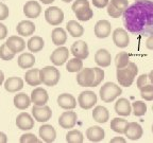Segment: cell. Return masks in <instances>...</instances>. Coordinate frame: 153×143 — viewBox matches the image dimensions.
Segmentation results:
<instances>
[{
    "instance_id": "cell-1",
    "label": "cell",
    "mask_w": 153,
    "mask_h": 143,
    "mask_svg": "<svg viewBox=\"0 0 153 143\" xmlns=\"http://www.w3.org/2000/svg\"><path fill=\"white\" fill-rule=\"evenodd\" d=\"M123 24L131 33L139 35L153 34V2L138 0L122 13Z\"/></svg>"
},
{
    "instance_id": "cell-2",
    "label": "cell",
    "mask_w": 153,
    "mask_h": 143,
    "mask_svg": "<svg viewBox=\"0 0 153 143\" xmlns=\"http://www.w3.org/2000/svg\"><path fill=\"white\" fill-rule=\"evenodd\" d=\"M137 72H138V68H137L136 64L131 62H129V64L123 68L117 69L116 76H117V81L119 85L123 86V87H130L133 84Z\"/></svg>"
},
{
    "instance_id": "cell-3",
    "label": "cell",
    "mask_w": 153,
    "mask_h": 143,
    "mask_svg": "<svg viewBox=\"0 0 153 143\" xmlns=\"http://www.w3.org/2000/svg\"><path fill=\"white\" fill-rule=\"evenodd\" d=\"M100 98L103 102L111 103L115 101L122 93V90L119 86L112 82H108L100 88Z\"/></svg>"
},
{
    "instance_id": "cell-4",
    "label": "cell",
    "mask_w": 153,
    "mask_h": 143,
    "mask_svg": "<svg viewBox=\"0 0 153 143\" xmlns=\"http://www.w3.org/2000/svg\"><path fill=\"white\" fill-rule=\"evenodd\" d=\"M39 76H41L42 84H45L49 87H53L59 83L61 74L55 67L47 66L43 69H39Z\"/></svg>"
},
{
    "instance_id": "cell-5",
    "label": "cell",
    "mask_w": 153,
    "mask_h": 143,
    "mask_svg": "<svg viewBox=\"0 0 153 143\" xmlns=\"http://www.w3.org/2000/svg\"><path fill=\"white\" fill-rule=\"evenodd\" d=\"M45 19L50 26H59L64 20V12L60 7H50L45 11Z\"/></svg>"
},
{
    "instance_id": "cell-6",
    "label": "cell",
    "mask_w": 153,
    "mask_h": 143,
    "mask_svg": "<svg viewBox=\"0 0 153 143\" xmlns=\"http://www.w3.org/2000/svg\"><path fill=\"white\" fill-rule=\"evenodd\" d=\"M32 116H33V119L37 122L45 123L51 119L52 111H51V108L47 105H43V106L34 105L32 108Z\"/></svg>"
},
{
    "instance_id": "cell-7",
    "label": "cell",
    "mask_w": 153,
    "mask_h": 143,
    "mask_svg": "<svg viewBox=\"0 0 153 143\" xmlns=\"http://www.w3.org/2000/svg\"><path fill=\"white\" fill-rule=\"evenodd\" d=\"M95 81V71L93 68H82L76 75V83L81 87H91Z\"/></svg>"
},
{
    "instance_id": "cell-8",
    "label": "cell",
    "mask_w": 153,
    "mask_h": 143,
    "mask_svg": "<svg viewBox=\"0 0 153 143\" xmlns=\"http://www.w3.org/2000/svg\"><path fill=\"white\" fill-rule=\"evenodd\" d=\"M78 103L82 109H91L97 103V95L93 91H83L78 97Z\"/></svg>"
},
{
    "instance_id": "cell-9",
    "label": "cell",
    "mask_w": 153,
    "mask_h": 143,
    "mask_svg": "<svg viewBox=\"0 0 153 143\" xmlns=\"http://www.w3.org/2000/svg\"><path fill=\"white\" fill-rule=\"evenodd\" d=\"M68 57H69L68 48L60 46V47L55 49L52 52V54L50 56V60L55 66H62V65H64L68 60Z\"/></svg>"
},
{
    "instance_id": "cell-10",
    "label": "cell",
    "mask_w": 153,
    "mask_h": 143,
    "mask_svg": "<svg viewBox=\"0 0 153 143\" xmlns=\"http://www.w3.org/2000/svg\"><path fill=\"white\" fill-rule=\"evenodd\" d=\"M78 116L74 111H64L59 118V125L64 129L74 128L76 124Z\"/></svg>"
},
{
    "instance_id": "cell-11",
    "label": "cell",
    "mask_w": 153,
    "mask_h": 143,
    "mask_svg": "<svg viewBox=\"0 0 153 143\" xmlns=\"http://www.w3.org/2000/svg\"><path fill=\"white\" fill-rule=\"evenodd\" d=\"M70 52L76 58L80 60H85L88 57L89 51H88V46L85 41H78L76 43H72L71 48H70Z\"/></svg>"
},
{
    "instance_id": "cell-12",
    "label": "cell",
    "mask_w": 153,
    "mask_h": 143,
    "mask_svg": "<svg viewBox=\"0 0 153 143\" xmlns=\"http://www.w3.org/2000/svg\"><path fill=\"white\" fill-rule=\"evenodd\" d=\"M16 126L20 130H30L34 127V119L28 112H20L16 118Z\"/></svg>"
},
{
    "instance_id": "cell-13",
    "label": "cell",
    "mask_w": 153,
    "mask_h": 143,
    "mask_svg": "<svg viewBox=\"0 0 153 143\" xmlns=\"http://www.w3.org/2000/svg\"><path fill=\"white\" fill-rule=\"evenodd\" d=\"M31 103H33L34 105H37V106H43L46 105L49 100V95L48 92L42 87H36L33 89V91L31 92Z\"/></svg>"
},
{
    "instance_id": "cell-14",
    "label": "cell",
    "mask_w": 153,
    "mask_h": 143,
    "mask_svg": "<svg viewBox=\"0 0 153 143\" xmlns=\"http://www.w3.org/2000/svg\"><path fill=\"white\" fill-rule=\"evenodd\" d=\"M113 41L118 48H126L130 43V37L128 32L122 28L116 29L113 32Z\"/></svg>"
},
{
    "instance_id": "cell-15",
    "label": "cell",
    "mask_w": 153,
    "mask_h": 143,
    "mask_svg": "<svg viewBox=\"0 0 153 143\" xmlns=\"http://www.w3.org/2000/svg\"><path fill=\"white\" fill-rule=\"evenodd\" d=\"M5 45L15 54L22 52L26 49V41L22 36H10L5 41Z\"/></svg>"
},
{
    "instance_id": "cell-16",
    "label": "cell",
    "mask_w": 153,
    "mask_h": 143,
    "mask_svg": "<svg viewBox=\"0 0 153 143\" xmlns=\"http://www.w3.org/2000/svg\"><path fill=\"white\" fill-rule=\"evenodd\" d=\"M42 13V7L37 1L30 0L24 5V14L26 15L27 18L35 19L37 18Z\"/></svg>"
},
{
    "instance_id": "cell-17",
    "label": "cell",
    "mask_w": 153,
    "mask_h": 143,
    "mask_svg": "<svg viewBox=\"0 0 153 143\" xmlns=\"http://www.w3.org/2000/svg\"><path fill=\"white\" fill-rule=\"evenodd\" d=\"M111 31H112V24L108 20H99L95 26L94 29V32H95L96 37L98 38H106L110 36Z\"/></svg>"
},
{
    "instance_id": "cell-18",
    "label": "cell",
    "mask_w": 153,
    "mask_h": 143,
    "mask_svg": "<svg viewBox=\"0 0 153 143\" xmlns=\"http://www.w3.org/2000/svg\"><path fill=\"white\" fill-rule=\"evenodd\" d=\"M143 127L139 125L136 122H130L128 123L127 128H126V131H124V135L130 139V140H138L143 137Z\"/></svg>"
},
{
    "instance_id": "cell-19",
    "label": "cell",
    "mask_w": 153,
    "mask_h": 143,
    "mask_svg": "<svg viewBox=\"0 0 153 143\" xmlns=\"http://www.w3.org/2000/svg\"><path fill=\"white\" fill-rule=\"evenodd\" d=\"M57 104L61 108L65 110L74 109L76 106V100L72 94L69 93H62L57 97Z\"/></svg>"
},
{
    "instance_id": "cell-20",
    "label": "cell",
    "mask_w": 153,
    "mask_h": 143,
    "mask_svg": "<svg viewBox=\"0 0 153 143\" xmlns=\"http://www.w3.org/2000/svg\"><path fill=\"white\" fill-rule=\"evenodd\" d=\"M16 31L18 35H20L22 37H28V36H31L34 34L35 24L31 20H22L17 24Z\"/></svg>"
},
{
    "instance_id": "cell-21",
    "label": "cell",
    "mask_w": 153,
    "mask_h": 143,
    "mask_svg": "<svg viewBox=\"0 0 153 143\" xmlns=\"http://www.w3.org/2000/svg\"><path fill=\"white\" fill-rule=\"evenodd\" d=\"M39 137L42 138V140L45 141L47 143L53 142L56 138V131H55L54 127L50 124H44L39 127Z\"/></svg>"
},
{
    "instance_id": "cell-22",
    "label": "cell",
    "mask_w": 153,
    "mask_h": 143,
    "mask_svg": "<svg viewBox=\"0 0 153 143\" xmlns=\"http://www.w3.org/2000/svg\"><path fill=\"white\" fill-rule=\"evenodd\" d=\"M24 88V80L18 76H12L4 81V89L7 92L14 93Z\"/></svg>"
},
{
    "instance_id": "cell-23",
    "label": "cell",
    "mask_w": 153,
    "mask_h": 143,
    "mask_svg": "<svg viewBox=\"0 0 153 143\" xmlns=\"http://www.w3.org/2000/svg\"><path fill=\"white\" fill-rule=\"evenodd\" d=\"M115 111L121 117H129L132 111L131 103L128 99L121 98L115 103Z\"/></svg>"
},
{
    "instance_id": "cell-24",
    "label": "cell",
    "mask_w": 153,
    "mask_h": 143,
    "mask_svg": "<svg viewBox=\"0 0 153 143\" xmlns=\"http://www.w3.org/2000/svg\"><path fill=\"white\" fill-rule=\"evenodd\" d=\"M95 62L98 66L102 67V68L108 67L112 62L111 53L105 49H99L95 54Z\"/></svg>"
},
{
    "instance_id": "cell-25",
    "label": "cell",
    "mask_w": 153,
    "mask_h": 143,
    "mask_svg": "<svg viewBox=\"0 0 153 143\" xmlns=\"http://www.w3.org/2000/svg\"><path fill=\"white\" fill-rule=\"evenodd\" d=\"M104 130L99 126H91L86 130V137L91 142H100L104 139Z\"/></svg>"
},
{
    "instance_id": "cell-26",
    "label": "cell",
    "mask_w": 153,
    "mask_h": 143,
    "mask_svg": "<svg viewBox=\"0 0 153 143\" xmlns=\"http://www.w3.org/2000/svg\"><path fill=\"white\" fill-rule=\"evenodd\" d=\"M14 106L19 110H25L31 105V99L28 94L24 92L17 93L16 95L14 97Z\"/></svg>"
},
{
    "instance_id": "cell-27",
    "label": "cell",
    "mask_w": 153,
    "mask_h": 143,
    "mask_svg": "<svg viewBox=\"0 0 153 143\" xmlns=\"http://www.w3.org/2000/svg\"><path fill=\"white\" fill-rule=\"evenodd\" d=\"M17 63H18V66L22 69H30L35 64V57L32 53H22L18 56Z\"/></svg>"
},
{
    "instance_id": "cell-28",
    "label": "cell",
    "mask_w": 153,
    "mask_h": 143,
    "mask_svg": "<svg viewBox=\"0 0 153 143\" xmlns=\"http://www.w3.org/2000/svg\"><path fill=\"white\" fill-rule=\"evenodd\" d=\"M25 81L30 86H39L42 84L41 76H39V69H30L25 74Z\"/></svg>"
},
{
    "instance_id": "cell-29",
    "label": "cell",
    "mask_w": 153,
    "mask_h": 143,
    "mask_svg": "<svg viewBox=\"0 0 153 143\" xmlns=\"http://www.w3.org/2000/svg\"><path fill=\"white\" fill-rule=\"evenodd\" d=\"M51 39L55 46H63L67 41V33L63 28H54L51 33Z\"/></svg>"
},
{
    "instance_id": "cell-30",
    "label": "cell",
    "mask_w": 153,
    "mask_h": 143,
    "mask_svg": "<svg viewBox=\"0 0 153 143\" xmlns=\"http://www.w3.org/2000/svg\"><path fill=\"white\" fill-rule=\"evenodd\" d=\"M93 118L98 123H106L110 119V112L104 106H97L93 111Z\"/></svg>"
},
{
    "instance_id": "cell-31",
    "label": "cell",
    "mask_w": 153,
    "mask_h": 143,
    "mask_svg": "<svg viewBox=\"0 0 153 143\" xmlns=\"http://www.w3.org/2000/svg\"><path fill=\"white\" fill-rule=\"evenodd\" d=\"M44 46H45V41L41 36H32L27 43V47H28L30 52H39L43 50Z\"/></svg>"
},
{
    "instance_id": "cell-32",
    "label": "cell",
    "mask_w": 153,
    "mask_h": 143,
    "mask_svg": "<svg viewBox=\"0 0 153 143\" xmlns=\"http://www.w3.org/2000/svg\"><path fill=\"white\" fill-rule=\"evenodd\" d=\"M66 30L72 37H80L84 34V28L76 20H69L67 22Z\"/></svg>"
},
{
    "instance_id": "cell-33",
    "label": "cell",
    "mask_w": 153,
    "mask_h": 143,
    "mask_svg": "<svg viewBox=\"0 0 153 143\" xmlns=\"http://www.w3.org/2000/svg\"><path fill=\"white\" fill-rule=\"evenodd\" d=\"M127 125L128 121L123 118H114L111 121V129L117 133H124Z\"/></svg>"
},
{
    "instance_id": "cell-34",
    "label": "cell",
    "mask_w": 153,
    "mask_h": 143,
    "mask_svg": "<svg viewBox=\"0 0 153 143\" xmlns=\"http://www.w3.org/2000/svg\"><path fill=\"white\" fill-rule=\"evenodd\" d=\"M66 141L69 143H82L84 141L83 133L78 129H71L66 133Z\"/></svg>"
},
{
    "instance_id": "cell-35",
    "label": "cell",
    "mask_w": 153,
    "mask_h": 143,
    "mask_svg": "<svg viewBox=\"0 0 153 143\" xmlns=\"http://www.w3.org/2000/svg\"><path fill=\"white\" fill-rule=\"evenodd\" d=\"M82 68H83V62H82V60L76 58V57H74V58L69 60L66 64V70L68 72H71V73L79 72Z\"/></svg>"
},
{
    "instance_id": "cell-36",
    "label": "cell",
    "mask_w": 153,
    "mask_h": 143,
    "mask_svg": "<svg viewBox=\"0 0 153 143\" xmlns=\"http://www.w3.org/2000/svg\"><path fill=\"white\" fill-rule=\"evenodd\" d=\"M132 111L134 116L136 117H141L147 112V105L143 101H135L132 105Z\"/></svg>"
},
{
    "instance_id": "cell-37",
    "label": "cell",
    "mask_w": 153,
    "mask_h": 143,
    "mask_svg": "<svg viewBox=\"0 0 153 143\" xmlns=\"http://www.w3.org/2000/svg\"><path fill=\"white\" fill-rule=\"evenodd\" d=\"M129 62H130V56L127 52H120L115 57V65H116L117 69L126 67L129 64Z\"/></svg>"
},
{
    "instance_id": "cell-38",
    "label": "cell",
    "mask_w": 153,
    "mask_h": 143,
    "mask_svg": "<svg viewBox=\"0 0 153 143\" xmlns=\"http://www.w3.org/2000/svg\"><path fill=\"white\" fill-rule=\"evenodd\" d=\"M76 14V17L78 20L80 21H88L93 18L94 16V11L91 9V7H86V9H83L79 12L74 13Z\"/></svg>"
},
{
    "instance_id": "cell-39",
    "label": "cell",
    "mask_w": 153,
    "mask_h": 143,
    "mask_svg": "<svg viewBox=\"0 0 153 143\" xmlns=\"http://www.w3.org/2000/svg\"><path fill=\"white\" fill-rule=\"evenodd\" d=\"M15 56V53L10 50L5 43L0 46V58L3 60H11Z\"/></svg>"
},
{
    "instance_id": "cell-40",
    "label": "cell",
    "mask_w": 153,
    "mask_h": 143,
    "mask_svg": "<svg viewBox=\"0 0 153 143\" xmlns=\"http://www.w3.org/2000/svg\"><path fill=\"white\" fill-rule=\"evenodd\" d=\"M140 95L143 100L153 101V84L152 85H145L140 88Z\"/></svg>"
},
{
    "instance_id": "cell-41",
    "label": "cell",
    "mask_w": 153,
    "mask_h": 143,
    "mask_svg": "<svg viewBox=\"0 0 153 143\" xmlns=\"http://www.w3.org/2000/svg\"><path fill=\"white\" fill-rule=\"evenodd\" d=\"M86 7H89V2L88 0H76L72 4L71 9L74 11V13H76L81 11L83 9H86Z\"/></svg>"
},
{
    "instance_id": "cell-42",
    "label": "cell",
    "mask_w": 153,
    "mask_h": 143,
    "mask_svg": "<svg viewBox=\"0 0 153 143\" xmlns=\"http://www.w3.org/2000/svg\"><path fill=\"white\" fill-rule=\"evenodd\" d=\"M95 71V81H94L91 87H96L101 84V82L104 80V70L100 69V68H94Z\"/></svg>"
},
{
    "instance_id": "cell-43",
    "label": "cell",
    "mask_w": 153,
    "mask_h": 143,
    "mask_svg": "<svg viewBox=\"0 0 153 143\" xmlns=\"http://www.w3.org/2000/svg\"><path fill=\"white\" fill-rule=\"evenodd\" d=\"M19 142H22V143H36V142H39V140H38L37 137H36L34 133H24V135L20 137Z\"/></svg>"
},
{
    "instance_id": "cell-44",
    "label": "cell",
    "mask_w": 153,
    "mask_h": 143,
    "mask_svg": "<svg viewBox=\"0 0 153 143\" xmlns=\"http://www.w3.org/2000/svg\"><path fill=\"white\" fill-rule=\"evenodd\" d=\"M110 3H112L116 9L121 11L122 13L127 10L128 7H129V1H128V0H111Z\"/></svg>"
},
{
    "instance_id": "cell-45",
    "label": "cell",
    "mask_w": 153,
    "mask_h": 143,
    "mask_svg": "<svg viewBox=\"0 0 153 143\" xmlns=\"http://www.w3.org/2000/svg\"><path fill=\"white\" fill-rule=\"evenodd\" d=\"M106 7H108V14L110 15L111 17H113V18H119L120 16H122L121 11H119L118 9H116L112 3L108 2V4Z\"/></svg>"
},
{
    "instance_id": "cell-46",
    "label": "cell",
    "mask_w": 153,
    "mask_h": 143,
    "mask_svg": "<svg viewBox=\"0 0 153 143\" xmlns=\"http://www.w3.org/2000/svg\"><path fill=\"white\" fill-rule=\"evenodd\" d=\"M10 15V10L4 3L0 2V21L1 20H4L9 17Z\"/></svg>"
},
{
    "instance_id": "cell-47",
    "label": "cell",
    "mask_w": 153,
    "mask_h": 143,
    "mask_svg": "<svg viewBox=\"0 0 153 143\" xmlns=\"http://www.w3.org/2000/svg\"><path fill=\"white\" fill-rule=\"evenodd\" d=\"M147 82H148V75L147 74H141L137 79V87H138V89H140L141 87L147 85Z\"/></svg>"
},
{
    "instance_id": "cell-48",
    "label": "cell",
    "mask_w": 153,
    "mask_h": 143,
    "mask_svg": "<svg viewBox=\"0 0 153 143\" xmlns=\"http://www.w3.org/2000/svg\"><path fill=\"white\" fill-rule=\"evenodd\" d=\"M110 0H93L94 7H98V9H103V7H108Z\"/></svg>"
},
{
    "instance_id": "cell-49",
    "label": "cell",
    "mask_w": 153,
    "mask_h": 143,
    "mask_svg": "<svg viewBox=\"0 0 153 143\" xmlns=\"http://www.w3.org/2000/svg\"><path fill=\"white\" fill-rule=\"evenodd\" d=\"M7 35V28L3 24L0 22V41L1 39H4Z\"/></svg>"
},
{
    "instance_id": "cell-50",
    "label": "cell",
    "mask_w": 153,
    "mask_h": 143,
    "mask_svg": "<svg viewBox=\"0 0 153 143\" xmlns=\"http://www.w3.org/2000/svg\"><path fill=\"white\" fill-rule=\"evenodd\" d=\"M146 47L150 50H153V34H151L146 41Z\"/></svg>"
},
{
    "instance_id": "cell-51",
    "label": "cell",
    "mask_w": 153,
    "mask_h": 143,
    "mask_svg": "<svg viewBox=\"0 0 153 143\" xmlns=\"http://www.w3.org/2000/svg\"><path fill=\"white\" fill-rule=\"evenodd\" d=\"M7 137L4 133L0 131V143H7Z\"/></svg>"
},
{
    "instance_id": "cell-52",
    "label": "cell",
    "mask_w": 153,
    "mask_h": 143,
    "mask_svg": "<svg viewBox=\"0 0 153 143\" xmlns=\"http://www.w3.org/2000/svg\"><path fill=\"white\" fill-rule=\"evenodd\" d=\"M110 142H112V143H114V142H122V143H124V142H126V139L121 138V137H115V138L111 139Z\"/></svg>"
},
{
    "instance_id": "cell-53",
    "label": "cell",
    "mask_w": 153,
    "mask_h": 143,
    "mask_svg": "<svg viewBox=\"0 0 153 143\" xmlns=\"http://www.w3.org/2000/svg\"><path fill=\"white\" fill-rule=\"evenodd\" d=\"M3 82H4V73H3V72L0 70V86L2 85Z\"/></svg>"
},
{
    "instance_id": "cell-54",
    "label": "cell",
    "mask_w": 153,
    "mask_h": 143,
    "mask_svg": "<svg viewBox=\"0 0 153 143\" xmlns=\"http://www.w3.org/2000/svg\"><path fill=\"white\" fill-rule=\"evenodd\" d=\"M43 4H51L52 2H54V0H39Z\"/></svg>"
},
{
    "instance_id": "cell-55",
    "label": "cell",
    "mask_w": 153,
    "mask_h": 143,
    "mask_svg": "<svg viewBox=\"0 0 153 143\" xmlns=\"http://www.w3.org/2000/svg\"><path fill=\"white\" fill-rule=\"evenodd\" d=\"M148 79L150 80V81H151V83L153 84V70L150 72V73H149V75H148Z\"/></svg>"
},
{
    "instance_id": "cell-56",
    "label": "cell",
    "mask_w": 153,
    "mask_h": 143,
    "mask_svg": "<svg viewBox=\"0 0 153 143\" xmlns=\"http://www.w3.org/2000/svg\"><path fill=\"white\" fill-rule=\"evenodd\" d=\"M63 2H70V1H72V0H62Z\"/></svg>"
},
{
    "instance_id": "cell-57",
    "label": "cell",
    "mask_w": 153,
    "mask_h": 143,
    "mask_svg": "<svg viewBox=\"0 0 153 143\" xmlns=\"http://www.w3.org/2000/svg\"><path fill=\"white\" fill-rule=\"evenodd\" d=\"M152 133H153V125H152Z\"/></svg>"
},
{
    "instance_id": "cell-58",
    "label": "cell",
    "mask_w": 153,
    "mask_h": 143,
    "mask_svg": "<svg viewBox=\"0 0 153 143\" xmlns=\"http://www.w3.org/2000/svg\"><path fill=\"white\" fill-rule=\"evenodd\" d=\"M152 111H153V106H152Z\"/></svg>"
},
{
    "instance_id": "cell-59",
    "label": "cell",
    "mask_w": 153,
    "mask_h": 143,
    "mask_svg": "<svg viewBox=\"0 0 153 143\" xmlns=\"http://www.w3.org/2000/svg\"><path fill=\"white\" fill-rule=\"evenodd\" d=\"M150 1H152V2H153V0H150Z\"/></svg>"
},
{
    "instance_id": "cell-60",
    "label": "cell",
    "mask_w": 153,
    "mask_h": 143,
    "mask_svg": "<svg viewBox=\"0 0 153 143\" xmlns=\"http://www.w3.org/2000/svg\"><path fill=\"white\" fill-rule=\"evenodd\" d=\"M135 1H138V0H135Z\"/></svg>"
}]
</instances>
